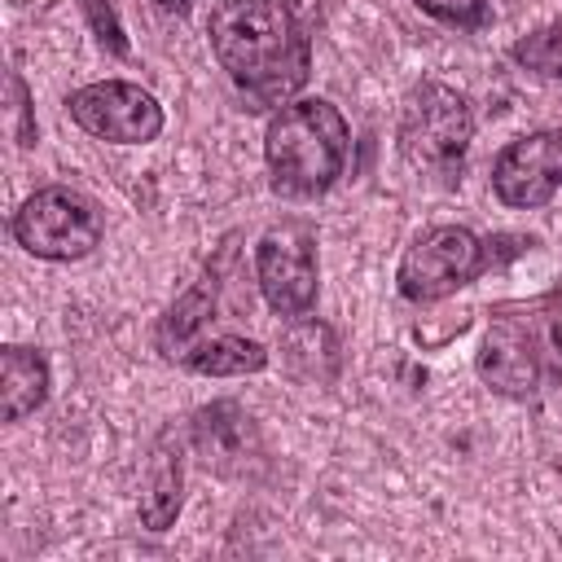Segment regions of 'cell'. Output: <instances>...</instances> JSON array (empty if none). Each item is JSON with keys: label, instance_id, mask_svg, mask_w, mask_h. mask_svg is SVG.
<instances>
[{"label": "cell", "instance_id": "obj_14", "mask_svg": "<svg viewBox=\"0 0 562 562\" xmlns=\"http://www.w3.org/2000/svg\"><path fill=\"white\" fill-rule=\"evenodd\" d=\"M184 369L202 373V378H241V373H259L268 364L263 342L246 338V334H228V329H211L206 338H198L184 360Z\"/></svg>", "mask_w": 562, "mask_h": 562}, {"label": "cell", "instance_id": "obj_13", "mask_svg": "<svg viewBox=\"0 0 562 562\" xmlns=\"http://www.w3.org/2000/svg\"><path fill=\"white\" fill-rule=\"evenodd\" d=\"M281 356L290 364L294 378L303 382H334L338 364H342V351H338V338L325 321H312V316H294L285 338H281Z\"/></svg>", "mask_w": 562, "mask_h": 562}, {"label": "cell", "instance_id": "obj_5", "mask_svg": "<svg viewBox=\"0 0 562 562\" xmlns=\"http://www.w3.org/2000/svg\"><path fill=\"white\" fill-rule=\"evenodd\" d=\"M487 268L483 241L461 228V224H435L426 233H417L400 259V294L408 303H439L452 290L470 285L479 272Z\"/></svg>", "mask_w": 562, "mask_h": 562}, {"label": "cell", "instance_id": "obj_8", "mask_svg": "<svg viewBox=\"0 0 562 562\" xmlns=\"http://www.w3.org/2000/svg\"><path fill=\"white\" fill-rule=\"evenodd\" d=\"M492 189L505 206H544L562 189V132H531L509 140L492 162Z\"/></svg>", "mask_w": 562, "mask_h": 562}, {"label": "cell", "instance_id": "obj_17", "mask_svg": "<svg viewBox=\"0 0 562 562\" xmlns=\"http://www.w3.org/2000/svg\"><path fill=\"white\" fill-rule=\"evenodd\" d=\"M514 61L536 70V75H544V79H562V22L540 26L527 40H518L514 44Z\"/></svg>", "mask_w": 562, "mask_h": 562}, {"label": "cell", "instance_id": "obj_12", "mask_svg": "<svg viewBox=\"0 0 562 562\" xmlns=\"http://www.w3.org/2000/svg\"><path fill=\"white\" fill-rule=\"evenodd\" d=\"M215 307H220V281L215 277H202L193 290H184L171 307H167V316L158 321V351L167 356V360H184V351L198 342V338H206L211 334V325H215Z\"/></svg>", "mask_w": 562, "mask_h": 562}, {"label": "cell", "instance_id": "obj_16", "mask_svg": "<svg viewBox=\"0 0 562 562\" xmlns=\"http://www.w3.org/2000/svg\"><path fill=\"white\" fill-rule=\"evenodd\" d=\"M0 369H4V422H22L48 400V364L40 351L4 347Z\"/></svg>", "mask_w": 562, "mask_h": 562}, {"label": "cell", "instance_id": "obj_11", "mask_svg": "<svg viewBox=\"0 0 562 562\" xmlns=\"http://www.w3.org/2000/svg\"><path fill=\"white\" fill-rule=\"evenodd\" d=\"M184 492V465H180V448H176V435L167 430L149 461H145V479H140V522L149 531H167L180 514V496Z\"/></svg>", "mask_w": 562, "mask_h": 562}, {"label": "cell", "instance_id": "obj_7", "mask_svg": "<svg viewBox=\"0 0 562 562\" xmlns=\"http://www.w3.org/2000/svg\"><path fill=\"white\" fill-rule=\"evenodd\" d=\"M66 110L88 136L114 140V145H145L162 132V105L140 83H127V79L88 83L70 92Z\"/></svg>", "mask_w": 562, "mask_h": 562}, {"label": "cell", "instance_id": "obj_21", "mask_svg": "<svg viewBox=\"0 0 562 562\" xmlns=\"http://www.w3.org/2000/svg\"><path fill=\"white\" fill-rule=\"evenodd\" d=\"M158 9H167V13H189L193 9V0H154Z\"/></svg>", "mask_w": 562, "mask_h": 562}, {"label": "cell", "instance_id": "obj_10", "mask_svg": "<svg viewBox=\"0 0 562 562\" xmlns=\"http://www.w3.org/2000/svg\"><path fill=\"white\" fill-rule=\"evenodd\" d=\"M474 369H479V378L492 391L514 395V400H527V395H536L549 382V373H544V364H540L527 329L514 321V312L505 303L492 307V321H487V334H483V347H479Z\"/></svg>", "mask_w": 562, "mask_h": 562}, {"label": "cell", "instance_id": "obj_1", "mask_svg": "<svg viewBox=\"0 0 562 562\" xmlns=\"http://www.w3.org/2000/svg\"><path fill=\"white\" fill-rule=\"evenodd\" d=\"M206 31L220 70L255 105H285L303 88L307 35L285 0H220Z\"/></svg>", "mask_w": 562, "mask_h": 562}, {"label": "cell", "instance_id": "obj_9", "mask_svg": "<svg viewBox=\"0 0 562 562\" xmlns=\"http://www.w3.org/2000/svg\"><path fill=\"white\" fill-rule=\"evenodd\" d=\"M189 443H193V452H198V461L206 470L228 474V479H241L263 461L259 426L233 400H215V404L198 408L193 426H189Z\"/></svg>", "mask_w": 562, "mask_h": 562}, {"label": "cell", "instance_id": "obj_18", "mask_svg": "<svg viewBox=\"0 0 562 562\" xmlns=\"http://www.w3.org/2000/svg\"><path fill=\"white\" fill-rule=\"evenodd\" d=\"M79 4H83L88 22H92V35H97V40H101L110 53L127 57V35H123V26H119V18H114L110 0H79Z\"/></svg>", "mask_w": 562, "mask_h": 562}, {"label": "cell", "instance_id": "obj_2", "mask_svg": "<svg viewBox=\"0 0 562 562\" xmlns=\"http://www.w3.org/2000/svg\"><path fill=\"white\" fill-rule=\"evenodd\" d=\"M351 127L347 119L325 101H285L263 136L268 180L281 198H321L347 167Z\"/></svg>", "mask_w": 562, "mask_h": 562}, {"label": "cell", "instance_id": "obj_3", "mask_svg": "<svg viewBox=\"0 0 562 562\" xmlns=\"http://www.w3.org/2000/svg\"><path fill=\"white\" fill-rule=\"evenodd\" d=\"M470 136H474V114L457 88L426 79L404 97L400 149L413 167L435 171V176H457Z\"/></svg>", "mask_w": 562, "mask_h": 562}, {"label": "cell", "instance_id": "obj_19", "mask_svg": "<svg viewBox=\"0 0 562 562\" xmlns=\"http://www.w3.org/2000/svg\"><path fill=\"white\" fill-rule=\"evenodd\" d=\"M9 132L18 145L35 140V123H31V105H26V83L18 75H9Z\"/></svg>", "mask_w": 562, "mask_h": 562}, {"label": "cell", "instance_id": "obj_15", "mask_svg": "<svg viewBox=\"0 0 562 562\" xmlns=\"http://www.w3.org/2000/svg\"><path fill=\"white\" fill-rule=\"evenodd\" d=\"M514 312V321L527 329L549 382L562 378V285H553L540 299H522V303H505Z\"/></svg>", "mask_w": 562, "mask_h": 562}, {"label": "cell", "instance_id": "obj_20", "mask_svg": "<svg viewBox=\"0 0 562 562\" xmlns=\"http://www.w3.org/2000/svg\"><path fill=\"white\" fill-rule=\"evenodd\" d=\"M413 4H422L430 18H439V22H452V26H474L479 18H483V4L487 0H413Z\"/></svg>", "mask_w": 562, "mask_h": 562}, {"label": "cell", "instance_id": "obj_6", "mask_svg": "<svg viewBox=\"0 0 562 562\" xmlns=\"http://www.w3.org/2000/svg\"><path fill=\"white\" fill-rule=\"evenodd\" d=\"M255 277L277 316H307L316 303V233L307 224L268 228L255 246Z\"/></svg>", "mask_w": 562, "mask_h": 562}, {"label": "cell", "instance_id": "obj_4", "mask_svg": "<svg viewBox=\"0 0 562 562\" xmlns=\"http://www.w3.org/2000/svg\"><path fill=\"white\" fill-rule=\"evenodd\" d=\"M9 228L26 255L70 263V259H83L101 246L105 220L88 193H79L70 184H44L13 211Z\"/></svg>", "mask_w": 562, "mask_h": 562}]
</instances>
